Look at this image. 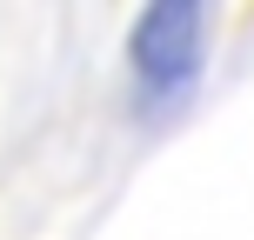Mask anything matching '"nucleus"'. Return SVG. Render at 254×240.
I'll list each match as a JSON object with an SVG mask.
<instances>
[{
  "label": "nucleus",
  "instance_id": "obj_1",
  "mask_svg": "<svg viewBox=\"0 0 254 240\" xmlns=\"http://www.w3.org/2000/svg\"><path fill=\"white\" fill-rule=\"evenodd\" d=\"M207 60V7L201 0H154L127 27V87L140 114H167L194 94Z\"/></svg>",
  "mask_w": 254,
  "mask_h": 240
}]
</instances>
